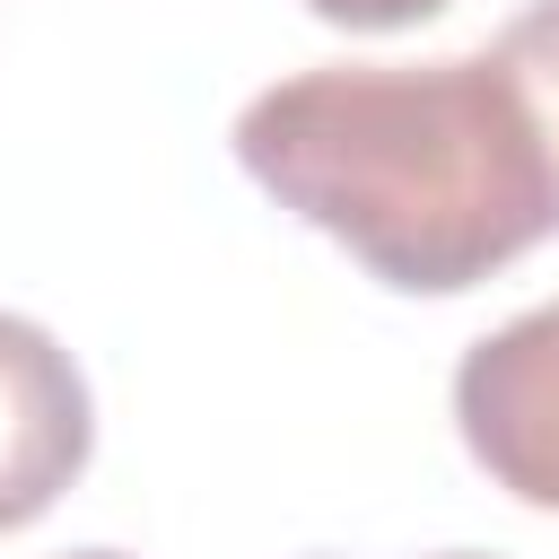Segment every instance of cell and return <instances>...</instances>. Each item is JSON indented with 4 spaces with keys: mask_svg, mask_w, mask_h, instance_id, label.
Here are the masks:
<instances>
[{
    "mask_svg": "<svg viewBox=\"0 0 559 559\" xmlns=\"http://www.w3.org/2000/svg\"><path fill=\"white\" fill-rule=\"evenodd\" d=\"M454 428L507 498L559 515V297L524 306L515 323H498L489 341L463 349Z\"/></svg>",
    "mask_w": 559,
    "mask_h": 559,
    "instance_id": "7a4b0ae2",
    "label": "cell"
},
{
    "mask_svg": "<svg viewBox=\"0 0 559 559\" xmlns=\"http://www.w3.org/2000/svg\"><path fill=\"white\" fill-rule=\"evenodd\" d=\"M96 445V402L79 358L0 306V533H26L35 515H52V498L87 472Z\"/></svg>",
    "mask_w": 559,
    "mask_h": 559,
    "instance_id": "3957f363",
    "label": "cell"
},
{
    "mask_svg": "<svg viewBox=\"0 0 559 559\" xmlns=\"http://www.w3.org/2000/svg\"><path fill=\"white\" fill-rule=\"evenodd\" d=\"M323 26H349V35H393V26H419V17H437V9H454V0H306Z\"/></svg>",
    "mask_w": 559,
    "mask_h": 559,
    "instance_id": "5b68a950",
    "label": "cell"
},
{
    "mask_svg": "<svg viewBox=\"0 0 559 559\" xmlns=\"http://www.w3.org/2000/svg\"><path fill=\"white\" fill-rule=\"evenodd\" d=\"M445 559H480V550H445Z\"/></svg>",
    "mask_w": 559,
    "mask_h": 559,
    "instance_id": "52a82bcc",
    "label": "cell"
},
{
    "mask_svg": "<svg viewBox=\"0 0 559 559\" xmlns=\"http://www.w3.org/2000/svg\"><path fill=\"white\" fill-rule=\"evenodd\" d=\"M70 559H122V550H70Z\"/></svg>",
    "mask_w": 559,
    "mask_h": 559,
    "instance_id": "8992f818",
    "label": "cell"
},
{
    "mask_svg": "<svg viewBox=\"0 0 559 559\" xmlns=\"http://www.w3.org/2000/svg\"><path fill=\"white\" fill-rule=\"evenodd\" d=\"M498 70L515 79L524 114H533V140L550 157V192H559V0H524L498 35H489Z\"/></svg>",
    "mask_w": 559,
    "mask_h": 559,
    "instance_id": "277c9868",
    "label": "cell"
},
{
    "mask_svg": "<svg viewBox=\"0 0 559 559\" xmlns=\"http://www.w3.org/2000/svg\"><path fill=\"white\" fill-rule=\"evenodd\" d=\"M236 166L402 297H463L559 236L550 157L489 44L297 70L236 114Z\"/></svg>",
    "mask_w": 559,
    "mask_h": 559,
    "instance_id": "6da1fadb",
    "label": "cell"
}]
</instances>
